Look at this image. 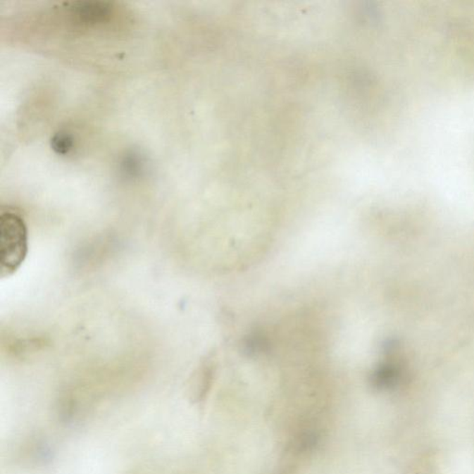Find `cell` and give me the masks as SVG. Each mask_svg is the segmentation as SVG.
Segmentation results:
<instances>
[{
    "label": "cell",
    "instance_id": "6da1fadb",
    "mask_svg": "<svg viewBox=\"0 0 474 474\" xmlns=\"http://www.w3.org/2000/svg\"><path fill=\"white\" fill-rule=\"evenodd\" d=\"M28 229L22 215L13 210L0 215V276L13 275L28 253Z\"/></svg>",
    "mask_w": 474,
    "mask_h": 474
},
{
    "label": "cell",
    "instance_id": "7a4b0ae2",
    "mask_svg": "<svg viewBox=\"0 0 474 474\" xmlns=\"http://www.w3.org/2000/svg\"><path fill=\"white\" fill-rule=\"evenodd\" d=\"M75 23L82 25H96L107 22L113 14L111 3L103 1H79L67 8Z\"/></svg>",
    "mask_w": 474,
    "mask_h": 474
},
{
    "label": "cell",
    "instance_id": "3957f363",
    "mask_svg": "<svg viewBox=\"0 0 474 474\" xmlns=\"http://www.w3.org/2000/svg\"><path fill=\"white\" fill-rule=\"evenodd\" d=\"M213 378V366L210 361L203 364L193 377L190 387L191 399L195 402L202 401L210 390Z\"/></svg>",
    "mask_w": 474,
    "mask_h": 474
},
{
    "label": "cell",
    "instance_id": "277c9868",
    "mask_svg": "<svg viewBox=\"0 0 474 474\" xmlns=\"http://www.w3.org/2000/svg\"><path fill=\"white\" fill-rule=\"evenodd\" d=\"M145 161L139 153L130 152L123 158L122 172L129 177H137L145 170Z\"/></svg>",
    "mask_w": 474,
    "mask_h": 474
},
{
    "label": "cell",
    "instance_id": "5b68a950",
    "mask_svg": "<svg viewBox=\"0 0 474 474\" xmlns=\"http://www.w3.org/2000/svg\"><path fill=\"white\" fill-rule=\"evenodd\" d=\"M50 145L57 154L66 156L73 149L75 140L69 132H58L53 135Z\"/></svg>",
    "mask_w": 474,
    "mask_h": 474
}]
</instances>
